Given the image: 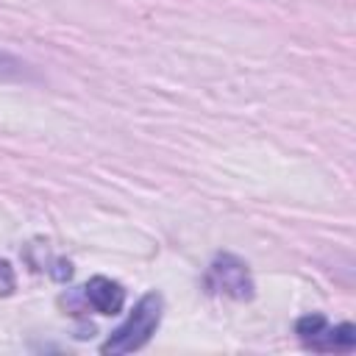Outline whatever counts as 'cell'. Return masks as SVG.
Listing matches in <instances>:
<instances>
[{
    "label": "cell",
    "instance_id": "3",
    "mask_svg": "<svg viewBox=\"0 0 356 356\" xmlns=\"http://www.w3.org/2000/svg\"><path fill=\"white\" fill-rule=\"evenodd\" d=\"M206 286L211 292L228 295L234 300H250L253 289H256L248 264L234 253L214 256V261L209 264V273H206Z\"/></svg>",
    "mask_w": 356,
    "mask_h": 356
},
{
    "label": "cell",
    "instance_id": "5",
    "mask_svg": "<svg viewBox=\"0 0 356 356\" xmlns=\"http://www.w3.org/2000/svg\"><path fill=\"white\" fill-rule=\"evenodd\" d=\"M25 75V61L0 50V81H14V78H22Z\"/></svg>",
    "mask_w": 356,
    "mask_h": 356
},
{
    "label": "cell",
    "instance_id": "4",
    "mask_svg": "<svg viewBox=\"0 0 356 356\" xmlns=\"http://www.w3.org/2000/svg\"><path fill=\"white\" fill-rule=\"evenodd\" d=\"M83 298L97 314H120L125 306V289L106 275L89 278L83 286Z\"/></svg>",
    "mask_w": 356,
    "mask_h": 356
},
{
    "label": "cell",
    "instance_id": "2",
    "mask_svg": "<svg viewBox=\"0 0 356 356\" xmlns=\"http://www.w3.org/2000/svg\"><path fill=\"white\" fill-rule=\"evenodd\" d=\"M295 334L300 337V342L312 350H323V353H345L356 348V328L350 323H339V325H328V320L323 314H306L295 323Z\"/></svg>",
    "mask_w": 356,
    "mask_h": 356
},
{
    "label": "cell",
    "instance_id": "1",
    "mask_svg": "<svg viewBox=\"0 0 356 356\" xmlns=\"http://www.w3.org/2000/svg\"><path fill=\"white\" fill-rule=\"evenodd\" d=\"M161 309H164V300L159 292L142 295L136 300V306L131 309V314L125 317V323L120 328H114L111 337L100 345V353L122 356V353H134V350L145 348L161 323Z\"/></svg>",
    "mask_w": 356,
    "mask_h": 356
},
{
    "label": "cell",
    "instance_id": "6",
    "mask_svg": "<svg viewBox=\"0 0 356 356\" xmlns=\"http://www.w3.org/2000/svg\"><path fill=\"white\" fill-rule=\"evenodd\" d=\"M17 286V278H14V270L6 259H0V295H11Z\"/></svg>",
    "mask_w": 356,
    "mask_h": 356
}]
</instances>
